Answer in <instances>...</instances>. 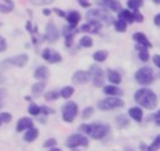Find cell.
I'll list each match as a JSON object with an SVG mask.
<instances>
[{"label": "cell", "instance_id": "cell-51", "mask_svg": "<svg viewBox=\"0 0 160 151\" xmlns=\"http://www.w3.org/2000/svg\"><path fill=\"white\" fill-rule=\"evenodd\" d=\"M49 151H61L60 148H56V147H54V148H50Z\"/></svg>", "mask_w": 160, "mask_h": 151}, {"label": "cell", "instance_id": "cell-40", "mask_svg": "<svg viewBox=\"0 0 160 151\" xmlns=\"http://www.w3.org/2000/svg\"><path fill=\"white\" fill-rule=\"evenodd\" d=\"M56 144H57V141L55 140V138H48L46 142H43L42 147H43V148L50 149V148H54Z\"/></svg>", "mask_w": 160, "mask_h": 151}, {"label": "cell", "instance_id": "cell-28", "mask_svg": "<svg viewBox=\"0 0 160 151\" xmlns=\"http://www.w3.org/2000/svg\"><path fill=\"white\" fill-rule=\"evenodd\" d=\"M14 9L13 0H5V3H0V13L7 14Z\"/></svg>", "mask_w": 160, "mask_h": 151}, {"label": "cell", "instance_id": "cell-4", "mask_svg": "<svg viewBox=\"0 0 160 151\" xmlns=\"http://www.w3.org/2000/svg\"><path fill=\"white\" fill-rule=\"evenodd\" d=\"M135 80L140 85H143V86H148V85L152 84L154 80L153 70L150 67L141 68L135 72Z\"/></svg>", "mask_w": 160, "mask_h": 151}, {"label": "cell", "instance_id": "cell-54", "mask_svg": "<svg viewBox=\"0 0 160 151\" xmlns=\"http://www.w3.org/2000/svg\"><path fill=\"white\" fill-rule=\"evenodd\" d=\"M25 100H27V101H30L31 98H30V96H25Z\"/></svg>", "mask_w": 160, "mask_h": 151}, {"label": "cell", "instance_id": "cell-6", "mask_svg": "<svg viewBox=\"0 0 160 151\" xmlns=\"http://www.w3.org/2000/svg\"><path fill=\"white\" fill-rule=\"evenodd\" d=\"M65 145H67L69 149H72V150L79 148V147L87 148V147L89 145V141H88V138L82 134H72L67 138Z\"/></svg>", "mask_w": 160, "mask_h": 151}, {"label": "cell", "instance_id": "cell-30", "mask_svg": "<svg viewBox=\"0 0 160 151\" xmlns=\"http://www.w3.org/2000/svg\"><path fill=\"white\" fill-rule=\"evenodd\" d=\"M116 124H117V127L118 128H125L126 126L129 125V120H128V118L126 116H123V114H120L116 118Z\"/></svg>", "mask_w": 160, "mask_h": 151}, {"label": "cell", "instance_id": "cell-39", "mask_svg": "<svg viewBox=\"0 0 160 151\" xmlns=\"http://www.w3.org/2000/svg\"><path fill=\"white\" fill-rule=\"evenodd\" d=\"M0 119H1L2 123L7 124V123H9V121L13 119V116L10 113H8V112H1V113H0Z\"/></svg>", "mask_w": 160, "mask_h": 151}, {"label": "cell", "instance_id": "cell-23", "mask_svg": "<svg viewBox=\"0 0 160 151\" xmlns=\"http://www.w3.org/2000/svg\"><path fill=\"white\" fill-rule=\"evenodd\" d=\"M118 17L121 18V20H125L128 24H132L135 22V18H134V12H130L128 9H121L118 13Z\"/></svg>", "mask_w": 160, "mask_h": 151}, {"label": "cell", "instance_id": "cell-26", "mask_svg": "<svg viewBox=\"0 0 160 151\" xmlns=\"http://www.w3.org/2000/svg\"><path fill=\"white\" fill-rule=\"evenodd\" d=\"M45 87H46V84H45L42 80L39 81V83H36V84L32 85V88H31L32 94H33L34 96H39V94H41L43 92Z\"/></svg>", "mask_w": 160, "mask_h": 151}, {"label": "cell", "instance_id": "cell-47", "mask_svg": "<svg viewBox=\"0 0 160 151\" xmlns=\"http://www.w3.org/2000/svg\"><path fill=\"white\" fill-rule=\"evenodd\" d=\"M153 63H154V65L157 68H159L160 69V55H154L153 56Z\"/></svg>", "mask_w": 160, "mask_h": 151}, {"label": "cell", "instance_id": "cell-10", "mask_svg": "<svg viewBox=\"0 0 160 151\" xmlns=\"http://www.w3.org/2000/svg\"><path fill=\"white\" fill-rule=\"evenodd\" d=\"M41 56H42L43 60L47 61V62L50 64L58 63V62L62 61V55H61L60 53L55 52L54 49H52V48H46V49H43Z\"/></svg>", "mask_w": 160, "mask_h": 151}, {"label": "cell", "instance_id": "cell-19", "mask_svg": "<svg viewBox=\"0 0 160 151\" xmlns=\"http://www.w3.org/2000/svg\"><path fill=\"white\" fill-rule=\"evenodd\" d=\"M133 39L136 41L137 44L143 45V46H147V47H149V48L152 47V44L149 41L148 37L144 33H142V32H135V33L133 34Z\"/></svg>", "mask_w": 160, "mask_h": 151}, {"label": "cell", "instance_id": "cell-3", "mask_svg": "<svg viewBox=\"0 0 160 151\" xmlns=\"http://www.w3.org/2000/svg\"><path fill=\"white\" fill-rule=\"evenodd\" d=\"M87 21H98L101 23H104L105 25H110L114 22L113 17L110 13L103 9H92L86 15Z\"/></svg>", "mask_w": 160, "mask_h": 151}, {"label": "cell", "instance_id": "cell-18", "mask_svg": "<svg viewBox=\"0 0 160 151\" xmlns=\"http://www.w3.org/2000/svg\"><path fill=\"white\" fill-rule=\"evenodd\" d=\"M74 28L72 27H65L63 29V34L65 37V46L67 47H71L73 45V37H74V32H73Z\"/></svg>", "mask_w": 160, "mask_h": 151}, {"label": "cell", "instance_id": "cell-42", "mask_svg": "<svg viewBox=\"0 0 160 151\" xmlns=\"http://www.w3.org/2000/svg\"><path fill=\"white\" fill-rule=\"evenodd\" d=\"M27 30L29 31V32H30L31 34L38 33V27L32 28V23H31V21H28V23H27Z\"/></svg>", "mask_w": 160, "mask_h": 151}, {"label": "cell", "instance_id": "cell-50", "mask_svg": "<svg viewBox=\"0 0 160 151\" xmlns=\"http://www.w3.org/2000/svg\"><path fill=\"white\" fill-rule=\"evenodd\" d=\"M42 14L45 15V16H49V15H50V9H43Z\"/></svg>", "mask_w": 160, "mask_h": 151}, {"label": "cell", "instance_id": "cell-32", "mask_svg": "<svg viewBox=\"0 0 160 151\" xmlns=\"http://www.w3.org/2000/svg\"><path fill=\"white\" fill-rule=\"evenodd\" d=\"M142 5H143V1H142V0H128V1H127V6L132 10L138 9L140 7H142Z\"/></svg>", "mask_w": 160, "mask_h": 151}, {"label": "cell", "instance_id": "cell-48", "mask_svg": "<svg viewBox=\"0 0 160 151\" xmlns=\"http://www.w3.org/2000/svg\"><path fill=\"white\" fill-rule=\"evenodd\" d=\"M153 23L156 24V25H158V27H160V13L157 14L156 16H154L153 18Z\"/></svg>", "mask_w": 160, "mask_h": 151}, {"label": "cell", "instance_id": "cell-35", "mask_svg": "<svg viewBox=\"0 0 160 151\" xmlns=\"http://www.w3.org/2000/svg\"><path fill=\"white\" fill-rule=\"evenodd\" d=\"M159 149H160V134L158 135V136H156V138L153 140V142L148 147V150L149 151L159 150Z\"/></svg>", "mask_w": 160, "mask_h": 151}, {"label": "cell", "instance_id": "cell-49", "mask_svg": "<svg viewBox=\"0 0 160 151\" xmlns=\"http://www.w3.org/2000/svg\"><path fill=\"white\" fill-rule=\"evenodd\" d=\"M152 118H153V120H157V119H159V118H160V110H158L157 112L152 116Z\"/></svg>", "mask_w": 160, "mask_h": 151}, {"label": "cell", "instance_id": "cell-25", "mask_svg": "<svg viewBox=\"0 0 160 151\" xmlns=\"http://www.w3.org/2000/svg\"><path fill=\"white\" fill-rule=\"evenodd\" d=\"M38 136H39V131H38L37 128L31 127L28 129V132H25V134H24V140H25L27 142H33Z\"/></svg>", "mask_w": 160, "mask_h": 151}, {"label": "cell", "instance_id": "cell-33", "mask_svg": "<svg viewBox=\"0 0 160 151\" xmlns=\"http://www.w3.org/2000/svg\"><path fill=\"white\" fill-rule=\"evenodd\" d=\"M80 46H82V47H86V48H89L93 46V40H92V38L88 37V36H85L80 39Z\"/></svg>", "mask_w": 160, "mask_h": 151}, {"label": "cell", "instance_id": "cell-38", "mask_svg": "<svg viewBox=\"0 0 160 151\" xmlns=\"http://www.w3.org/2000/svg\"><path fill=\"white\" fill-rule=\"evenodd\" d=\"M32 5L34 6H43V5H49L54 1V0H29Z\"/></svg>", "mask_w": 160, "mask_h": 151}, {"label": "cell", "instance_id": "cell-36", "mask_svg": "<svg viewBox=\"0 0 160 151\" xmlns=\"http://www.w3.org/2000/svg\"><path fill=\"white\" fill-rule=\"evenodd\" d=\"M93 113H94V108H92V107H88V108H86V109H83V111H82V113H81V118L82 119H89L92 116H93Z\"/></svg>", "mask_w": 160, "mask_h": 151}, {"label": "cell", "instance_id": "cell-37", "mask_svg": "<svg viewBox=\"0 0 160 151\" xmlns=\"http://www.w3.org/2000/svg\"><path fill=\"white\" fill-rule=\"evenodd\" d=\"M60 96H61V94H58V93H56V92H54V91L48 92V93L45 94V98H46L47 101H55L60 98Z\"/></svg>", "mask_w": 160, "mask_h": 151}, {"label": "cell", "instance_id": "cell-20", "mask_svg": "<svg viewBox=\"0 0 160 151\" xmlns=\"http://www.w3.org/2000/svg\"><path fill=\"white\" fill-rule=\"evenodd\" d=\"M128 114L133 118L136 123H141L143 120V110L140 107H133L128 110Z\"/></svg>", "mask_w": 160, "mask_h": 151}, {"label": "cell", "instance_id": "cell-34", "mask_svg": "<svg viewBox=\"0 0 160 151\" xmlns=\"http://www.w3.org/2000/svg\"><path fill=\"white\" fill-rule=\"evenodd\" d=\"M29 113L32 114V116H39L41 113V107H38L37 104L31 103L30 107H29Z\"/></svg>", "mask_w": 160, "mask_h": 151}, {"label": "cell", "instance_id": "cell-43", "mask_svg": "<svg viewBox=\"0 0 160 151\" xmlns=\"http://www.w3.org/2000/svg\"><path fill=\"white\" fill-rule=\"evenodd\" d=\"M6 49H7L6 39L0 36V53H2V52H6Z\"/></svg>", "mask_w": 160, "mask_h": 151}, {"label": "cell", "instance_id": "cell-29", "mask_svg": "<svg viewBox=\"0 0 160 151\" xmlns=\"http://www.w3.org/2000/svg\"><path fill=\"white\" fill-rule=\"evenodd\" d=\"M113 25H114V29L116 31L118 32H125L127 29V22L125 20H121V18H118L117 21H114L113 22Z\"/></svg>", "mask_w": 160, "mask_h": 151}, {"label": "cell", "instance_id": "cell-24", "mask_svg": "<svg viewBox=\"0 0 160 151\" xmlns=\"http://www.w3.org/2000/svg\"><path fill=\"white\" fill-rule=\"evenodd\" d=\"M103 92L104 94L109 95V96H117V95H119V96H121V95L123 94V92L121 88L117 87V86H104L103 88Z\"/></svg>", "mask_w": 160, "mask_h": 151}, {"label": "cell", "instance_id": "cell-45", "mask_svg": "<svg viewBox=\"0 0 160 151\" xmlns=\"http://www.w3.org/2000/svg\"><path fill=\"white\" fill-rule=\"evenodd\" d=\"M78 3H79L80 6H81V7H85V8L92 6V3H90L89 1H88V0H78Z\"/></svg>", "mask_w": 160, "mask_h": 151}, {"label": "cell", "instance_id": "cell-2", "mask_svg": "<svg viewBox=\"0 0 160 151\" xmlns=\"http://www.w3.org/2000/svg\"><path fill=\"white\" fill-rule=\"evenodd\" d=\"M79 132L89 135L92 138L102 140L110 134L111 128L109 125L103 123H94V124H82L79 126Z\"/></svg>", "mask_w": 160, "mask_h": 151}, {"label": "cell", "instance_id": "cell-14", "mask_svg": "<svg viewBox=\"0 0 160 151\" xmlns=\"http://www.w3.org/2000/svg\"><path fill=\"white\" fill-rule=\"evenodd\" d=\"M31 127H33V120H32L31 118L23 117L17 121L16 132H23V131H25V129H29V128H31Z\"/></svg>", "mask_w": 160, "mask_h": 151}, {"label": "cell", "instance_id": "cell-9", "mask_svg": "<svg viewBox=\"0 0 160 151\" xmlns=\"http://www.w3.org/2000/svg\"><path fill=\"white\" fill-rule=\"evenodd\" d=\"M60 31L56 28V25L53 22H49L46 27V32H45V38L48 43H56L60 39Z\"/></svg>", "mask_w": 160, "mask_h": 151}, {"label": "cell", "instance_id": "cell-56", "mask_svg": "<svg viewBox=\"0 0 160 151\" xmlns=\"http://www.w3.org/2000/svg\"><path fill=\"white\" fill-rule=\"evenodd\" d=\"M1 123H2V121H1V119H0V125H1Z\"/></svg>", "mask_w": 160, "mask_h": 151}, {"label": "cell", "instance_id": "cell-41", "mask_svg": "<svg viewBox=\"0 0 160 151\" xmlns=\"http://www.w3.org/2000/svg\"><path fill=\"white\" fill-rule=\"evenodd\" d=\"M133 12H134V18H135V22H137V23H142V22H143V20H144L143 15L138 12V9L133 10Z\"/></svg>", "mask_w": 160, "mask_h": 151}, {"label": "cell", "instance_id": "cell-44", "mask_svg": "<svg viewBox=\"0 0 160 151\" xmlns=\"http://www.w3.org/2000/svg\"><path fill=\"white\" fill-rule=\"evenodd\" d=\"M41 113H43L45 116H47V114H53L55 113V111L53 110V109H50V108L48 107H41Z\"/></svg>", "mask_w": 160, "mask_h": 151}, {"label": "cell", "instance_id": "cell-5", "mask_svg": "<svg viewBox=\"0 0 160 151\" xmlns=\"http://www.w3.org/2000/svg\"><path fill=\"white\" fill-rule=\"evenodd\" d=\"M123 105H125V102L120 98H117V96H109L107 98L98 101V103H97V108L103 111H109L113 110V109H118V108H122Z\"/></svg>", "mask_w": 160, "mask_h": 151}, {"label": "cell", "instance_id": "cell-11", "mask_svg": "<svg viewBox=\"0 0 160 151\" xmlns=\"http://www.w3.org/2000/svg\"><path fill=\"white\" fill-rule=\"evenodd\" d=\"M90 79H92V76H90L89 71L79 70V71H76L73 73V76H72V81H73L74 85H85Z\"/></svg>", "mask_w": 160, "mask_h": 151}, {"label": "cell", "instance_id": "cell-55", "mask_svg": "<svg viewBox=\"0 0 160 151\" xmlns=\"http://www.w3.org/2000/svg\"><path fill=\"white\" fill-rule=\"evenodd\" d=\"M2 108V102H1V100H0V109Z\"/></svg>", "mask_w": 160, "mask_h": 151}, {"label": "cell", "instance_id": "cell-53", "mask_svg": "<svg viewBox=\"0 0 160 151\" xmlns=\"http://www.w3.org/2000/svg\"><path fill=\"white\" fill-rule=\"evenodd\" d=\"M153 3H158V5H160V0H152Z\"/></svg>", "mask_w": 160, "mask_h": 151}, {"label": "cell", "instance_id": "cell-22", "mask_svg": "<svg viewBox=\"0 0 160 151\" xmlns=\"http://www.w3.org/2000/svg\"><path fill=\"white\" fill-rule=\"evenodd\" d=\"M135 48H136V50L138 52V57H140V60L142 61V62H148V61H149V57H150V54H149V50H148L149 47L137 44L136 46H135Z\"/></svg>", "mask_w": 160, "mask_h": 151}, {"label": "cell", "instance_id": "cell-27", "mask_svg": "<svg viewBox=\"0 0 160 151\" xmlns=\"http://www.w3.org/2000/svg\"><path fill=\"white\" fill-rule=\"evenodd\" d=\"M108 56H109L108 50L101 49V50H97V52L94 53L93 58H94V61H96V62H104V61L108 58Z\"/></svg>", "mask_w": 160, "mask_h": 151}, {"label": "cell", "instance_id": "cell-1", "mask_svg": "<svg viewBox=\"0 0 160 151\" xmlns=\"http://www.w3.org/2000/svg\"><path fill=\"white\" fill-rule=\"evenodd\" d=\"M134 100L137 104L148 110H153L158 105V96L150 88H141L136 91L134 94Z\"/></svg>", "mask_w": 160, "mask_h": 151}, {"label": "cell", "instance_id": "cell-13", "mask_svg": "<svg viewBox=\"0 0 160 151\" xmlns=\"http://www.w3.org/2000/svg\"><path fill=\"white\" fill-rule=\"evenodd\" d=\"M103 24L98 22V21H88V23L83 24L82 27L80 28V31L82 32H92V33H97L100 29L102 28Z\"/></svg>", "mask_w": 160, "mask_h": 151}, {"label": "cell", "instance_id": "cell-7", "mask_svg": "<svg viewBox=\"0 0 160 151\" xmlns=\"http://www.w3.org/2000/svg\"><path fill=\"white\" fill-rule=\"evenodd\" d=\"M78 114V105L76 102H68L62 108V119L65 123H72Z\"/></svg>", "mask_w": 160, "mask_h": 151}, {"label": "cell", "instance_id": "cell-8", "mask_svg": "<svg viewBox=\"0 0 160 151\" xmlns=\"http://www.w3.org/2000/svg\"><path fill=\"white\" fill-rule=\"evenodd\" d=\"M89 72L92 76V81H93L95 87L104 86V72L98 65H96V64L90 65Z\"/></svg>", "mask_w": 160, "mask_h": 151}, {"label": "cell", "instance_id": "cell-15", "mask_svg": "<svg viewBox=\"0 0 160 151\" xmlns=\"http://www.w3.org/2000/svg\"><path fill=\"white\" fill-rule=\"evenodd\" d=\"M67 21L69 22V25L72 28H76L78 25V23L80 22V18H81V15L78 10H71L69 12V14L67 15Z\"/></svg>", "mask_w": 160, "mask_h": 151}, {"label": "cell", "instance_id": "cell-52", "mask_svg": "<svg viewBox=\"0 0 160 151\" xmlns=\"http://www.w3.org/2000/svg\"><path fill=\"white\" fill-rule=\"evenodd\" d=\"M154 123L157 124V126H159V127H160V118H159V119H157V120H154Z\"/></svg>", "mask_w": 160, "mask_h": 151}, {"label": "cell", "instance_id": "cell-31", "mask_svg": "<svg viewBox=\"0 0 160 151\" xmlns=\"http://www.w3.org/2000/svg\"><path fill=\"white\" fill-rule=\"evenodd\" d=\"M74 93V88L72 86H65L64 88H62L60 92L61 96L63 98H70Z\"/></svg>", "mask_w": 160, "mask_h": 151}, {"label": "cell", "instance_id": "cell-12", "mask_svg": "<svg viewBox=\"0 0 160 151\" xmlns=\"http://www.w3.org/2000/svg\"><path fill=\"white\" fill-rule=\"evenodd\" d=\"M28 61H29V56H28L27 54H20L17 56H14L12 58L6 60L5 62H2V64H12V65H15V67L23 68L25 67Z\"/></svg>", "mask_w": 160, "mask_h": 151}, {"label": "cell", "instance_id": "cell-17", "mask_svg": "<svg viewBox=\"0 0 160 151\" xmlns=\"http://www.w3.org/2000/svg\"><path fill=\"white\" fill-rule=\"evenodd\" d=\"M107 77H108V80L110 81L111 84H113V85L121 84V80H122L121 74H120L118 71L111 70V69H108V70H107Z\"/></svg>", "mask_w": 160, "mask_h": 151}, {"label": "cell", "instance_id": "cell-16", "mask_svg": "<svg viewBox=\"0 0 160 151\" xmlns=\"http://www.w3.org/2000/svg\"><path fill=\"white\" fill-rule=\"evenodd\" d=\"M33 77L36 78V79H38V80H47L48 78H49V70H48V68L43 67V65H40L39 68H37L36 69V71H34V74Z\"/></svg>", "mask_w": 160, "mask_h": 151}, {"label": "cell", "instance_id": "cell-21", "mask_svg": "<svg viewBox=\"0 0 160 151\" xmlns=\"http://www.w3.org/2000/svg\"><path fill=\"white\" fill-rule=\"evenodd\" d=\"M101 1L103 3V6H105L112 12L119 13L121 10V3L119 0H101Z\"/></svg>", "mask_w": 160, "mask_h": 151}, {"label": "cell", "instance_id": "cell-46", "mask_svg": "<svg viewBox=\"0 0 160 151\" xmlns=\"http://www.w3.org/2000/svg\"><path fill=\"white\" fill-rule=\"evenodd\" d=\"M54 13L57 14V15L61 17H67V14L64 13L62 9H60V8H54Z\"/></svg>", "mask_w": 160, "mask_h": 151}]
</instances>
